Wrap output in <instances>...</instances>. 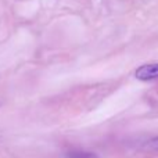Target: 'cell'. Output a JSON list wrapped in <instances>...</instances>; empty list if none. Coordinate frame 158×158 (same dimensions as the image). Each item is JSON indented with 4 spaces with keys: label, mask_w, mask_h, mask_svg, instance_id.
Segmentation results:
<instances>
[{
    "label": "cell",
    "mask_w": 158,
    "mask_h": 158,
    "mask_svg": "<svg viewBox=\"0 0 158 158\" xmlns=\"http://www.w3.org/2000/svg\"><path fill=\"white\" fill-rule=\"evenodd\" d=\"M135 77L142 82H148V81L158 79V63L144 64V65L139 67L135 71Z\"/></svg>",
    "instance_id": "obj_1"
},
{
    "label": "cell",
    "mask_w": 158,
    "mask_h": 158,
    "mask_svg": "<svg viewBox=\"0 0 158 158\" xmlns=\"http://www.w3.org/2000/svg\"><path fill=\"white\" fill-rule=\"evenodd\" d=\"M65 158H97V154L83 150H71L65 154Z\"/></svg>",
    "instance_id": "obj_2"
},
{
    "label": "cell",
    "mask_w": 158,
    "mask_h": 158,
    "mask_svg": "<svg viewBox=\"0 0 158 158\" xmlns=\"http://www.w3.org/2000/svg\"><path fill=\"white\" fill-rule=\"evenodd\" d=\"M146 146H147L148 148H151V150H158V136L150 139L147 143H146Z\"/></svg>",
    "instance_id": "obj_3"
}]
</instances>
